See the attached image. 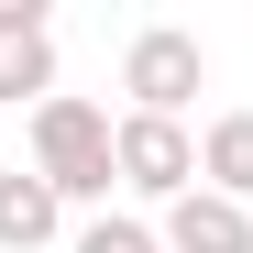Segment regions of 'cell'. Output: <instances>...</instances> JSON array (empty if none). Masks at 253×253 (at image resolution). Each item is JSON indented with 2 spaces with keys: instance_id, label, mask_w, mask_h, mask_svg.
Returning <instances> with one entry per match:
<instances>
[{
  "instance_id": "1",
  "label": "cell",
  "mask_w": 253,
  "mask_h": 253,
  "mask_svg": "<svg viewBox=\"0 0 253 253\" xmlns=\"http://www.w3.org/2000/svg\"><path fill=\"white\" fill-rule=\"evenodd\" d=\"M22 143H33V176H44L66 209H88V220H99V209H110V187H121V121L99 110V99H77V88H55L44 110H33L22 121Z\"/></svg>"
},
{
  "instance_id": "2",
  "label": "cell",
  "mask_w": 253,
  "mask_h": 253,
  "mask_svg": "<svg viewBox=\"0 0 253 253\" xmlns=\"http://www.w3.org/2000/svg\"><path fill=\"white\" fill-rule=\"evenodd\" d=\"M209 88V44L187 22H143L132 44H121V110L143 121H187V99Z\"/></svg>"
},
{
  "instance_id": "3",
  "label": "cell",
  "mask_w": 253,
  "mask_h": 253,
  "mask_svg": "<svg viewBox=\"0 0 253 253\" xmlns=\"http://www.w3.org/2000/svg\"><path fill=\"white\" fill-rule=\"evenodd\" d=\"M121 198H143V209H176L198 187V132L187 121H143V110H121Z\"/></svg>"
},
{
  "instance_id": "4",
  "label": "cell",
  "mask_w": 253,
  "mask_h": 253,
  "mask_svg": "<svg viewBox=\"0 0 253 253\" xmlns=\"http://www.w3.org/2000/svg\"><path fill=\"white\" fill-rule=\"evenodd\" d=\"M55 99V22L44 0H0V110H44Z\"/></svg>"
},
{
  "instance_id": "5",
  "label": "cell",
  "mask_w": 253,
  "mask_h": 253,
  "mask_svg": "<svg viewBox=\"0 0 253 253\" xmlns=\"http://www.w3.org/2000/svg\"><path fill=\"white\" fill-rule=\"evenodd\" d=\"M154 231H165V253H253V209L187 187L176 209H154Z\"/></svg>"
},
{
  "instance_id": "6",
  "label": "cell",
  "mask_w": 253,
  "mask_h": 253,
  "mask_svg": "<svg viewBox=\"0 0 253 253\" xmlns=\"http://www.w3.org/2000/svg\"><path fill=\"white\" fill-rule=\"evenodd\" d=\"M77 220H66V198L33 176V165H0V253H44V242H66Z\"/></svg>"
},
{
  "instance_id": "7",
  "label": "cell",
  "mask_w": 253,
  "mask_h": 253,
  "mask_svg": "<svg viewBox=\"0 0 253 253\" xmlns=\"http://www.w3.org/2000/svg\"><path fill=\"white\" fill-rule=\"evenodd\" d=\"M198 187L253 209V110H220V121L198 132Z\"/></svg>"
},
{
  "instance_id": "8",
  "label": "cell",
  "mask_w": 253,
  "mask_h": 253,
  "mask_svg": "<svg viewBox=\"0 0 253 253\" xmlns=\"http://www.w3.org/2000/svg\"><path fill=\"white\" fill-rule=\"evenodd\" d=\"M66 253H165V231L143 220V209H99V220H77Z\"/></svg>"
}]
</instances>
